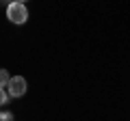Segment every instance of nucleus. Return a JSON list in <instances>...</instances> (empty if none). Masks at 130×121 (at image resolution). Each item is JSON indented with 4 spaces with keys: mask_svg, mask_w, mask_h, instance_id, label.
Masks as SVG:
<instances>
[{
    "mask_svg": "<svg viewBox=\"0 0 130 121\" xmlns=\"http://www.w3.org/2000/svg\"><path fill=\"white\" fill-rule=\"evenodd\" d=\"M7 17L13 24H24L26 17H28V11H26V7H24V2H11L9 9H7Z\"/></svg>",
    "mask_w": 130,
    "mask_h": 121,
    "instance_id": "obj_1",
    "label": "nucleus"
},
{
    "mask_svg": "<svg viewBox=\"0 0 130 121\" xmlns=\"http://www.w3.org/2000/svg\"><path fill=\"white\" fill-rule=\"evenodd\" d=\"M11 82V76L7 69H0V87H7V84Z\"/></svg>",
    "mask_w": 130,
    "mask_h": 121,
    "instance_id": "obj_3",
    "label": "nucleus"
},
{
    "mask_svg": "<svg viewBox=\"0 0 130 121\" xmlns=\"http://www.w3.org/2000/svg\"><path fill=\"white\" fill-rule=\"evenodd\" d=\"M7 89H9L11 97H22V95L26 93V80H24L22 76H13L11 82L7 84Z\"/></svg>",
    "mask_w": 130,
    "mask_h": 121,
    "instance_id": "obj_2",
    "label": "nucleus"
},
{
    "mask_svg": "<svg viewBox=\"0 0 130 121\" xmlns=\"http://www.w3.org/2000/svg\"><path fill=\"white\" fill-rule=\"evenodd\" d=\"M15 2H28V0H15Z\"/></svg>",
    "mask_w": 130,
    "mask_h": 121,
    "instance_id": "obj_5",
    "label": "nucleus"
},
{
    "mask_svg": "<svg viewBox=\"0 0 130 121\" xmlns=\"http://www.w3.org/2000/svg\"><path fill=\"white\" fill-rule=\"evenodd\" d=\"M13 119V115H9V112H5V115H2V121H11Z\"/></svg>",
    "mask_w": 130,
    "mask_h": 121,
    "instance_id": "obj_4",
    "label": "nucleus"
}]
</instances>
